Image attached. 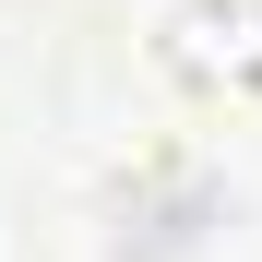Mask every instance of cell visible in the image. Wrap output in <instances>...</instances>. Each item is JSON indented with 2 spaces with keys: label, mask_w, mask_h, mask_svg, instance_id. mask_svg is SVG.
Returning a JSON list of instances; mask_svg holds the SVG:
<instances>
[{
  "label": "cell",
  "mask_w": 262,
  "mask_h": 262,
  "mask_svg": "<svg viewBox=\"0 0 262 262\" xmlns=\"http://www.w3.org/2000/svg\"><path fill=\"white\" fill-rule=\"evenodd\" d=\"M155 60L227 107H262V0H179L155 24Z\"/></svg>",
  "instance_id": "6da1fadb"
}]
</instances>
